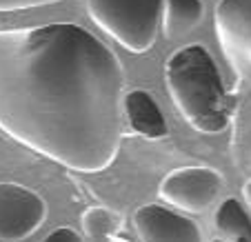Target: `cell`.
<instances>
[{
	"label": "cell",
	"mask_w": 251,
	"mask_h": 242,
	"mask_svg": "<svg viewBox=\"0 0 251 242\" xmlns=\"http://www.w3.org/2000/svg\"><path fill=\"white\" fill-rule=\"evenodd\" d=\"M125 122H129L136 136L147 140H162L169 133L162 109L158 107L156 98L145 89H131L125 94Z\"/></svg>",
	"instance_id": "ba28073f"
},
{
	"label": "cell",
	"mask_w": 251,
	"mask_h": 242,
	"mask_svg": "<svg viewBox=\"0 0 251 242\" xmlns=\"http://www.w3.org/2000/svg\"><path fill=\"white\" fill-rule=\"evenodd\" d=\"M125 69L74 23L0 31V131L78 173L114 165L125 138Z\"/></svg>",
	"instance_id": "6da1fadb"
},
{
	"label": "cell",
	"mask_w": 251,
	"mask_h": 242,
	"mask_svg": "<svg viewBox=\"0 0 251 242\" xmlns=\"http://www.w3.org/2000/svg\"><path fill=\"white\" fill-rule=\"evenodd\" d=\"M43 242H85V238L71 227H58L45 238Z\"/></svg>",
	"instance_id": "4fadbf2b"
},
{
	"label": "cell",
	"mask_w": 251,
	"mask_h": 242,
	"mask_svg": "<svg viewBox=\"0 0 251 242\" xmlns=\"http://www.w3.org/2000/svg\"><path fill=\"white\" fill-rule=\"evenodd\" d=\"M43 195L18 182H0V240L20 242L33 236L47 218Z\"/></svg>",
	"instance_id": "5b68a950"
},
{
	"label": "cell",
	"mask_w": 251,
	"mask_h": 242,
	"mask_svg": "<svg viewBox=\"0 0 251 242\" xmlns=\"http://www.w3.org/2000/svg\"><path fill=\"white\" fill-rule=\"evenodd\" d=\"M140 242H204L202 231L191 218L162 204H142L133 214Z\"/></svg>",
	"instance_id": "8992f818"
},
{
	"label": "cell",
	"mask_w": 251,
	"mask_h": 242,
	"mask_svg": "<svg viewBox=\"0 0 251 242\" xmlns=\"http://www.w3.org/2000/svg\"><path fill=\"white\" fill-rule=\"evenodd\" d=\"M211 242H229V240H227V238H223V236H220V238H213Z\"/></svg>",
	"instance_id": "9a60e30c"
},
{
	"label": "cell",
	"mask_w": 251,
	"mask_h": 242,
	"mask_svg": "<svg viewBox=\"0 0 251 242\" xmlns=\"http://www.w3.org/2000/svg\"><path fill=\"white\" fill-rule=\"evenodd\" d=\"M165 82L171 102L196 131L223 133L229 127L236 102L204 45L176 49L165 62Z\"/></svg>",
	"instance_id": "7a4b0ae2"
},
{
	"label": "cell",
	"mask_w": 251,
	"mask_h": 242,
	"mask_svg": "<svg viewBox=\"0 0 251 242\" xmlns=\"http://www.w3.org/2000/svg\"><path fill=\"white\" fill-rule=\"evenodd\" d=\"M96 27L131 53L153 47L162 24L165 0H87Z\"/></svg>",
	"instance_id": "3957f363"
},
{
	"label": "cell",
	"mask_w": 251,
	"mask_h": 242,
	"mask_svg": "<svg viewBox=\"0 0 251 242\" xmlns=\"http://www.w3.org/2000/svg\"><path fill=\"white\" fill-rule=\"evenodd\" d=\"M213 227L229 242H251V218L236 198H227L218 204Z\"/></svg>",
	"instance_id": "30bf717a"
},
{
	"label": "cell",
	"mask_w": 251,
	"mask_h": 242,
	"mask_svg": "<svg viewBox=\"0 0 251 242\" xmlns=\"http://www.w3.org/2000/svg\"><path fill=\"white\" fill-rule=\"evenodd\" d=\"M204 18L202 0H165L162 31L167 40H176L194 31Z\"/></svg>",
	"instance_id": "9c48e42d"
},
{
	"label": "cell",
	"mask_w": 251,
	"mask_h": 242,
	"mask_svg": "<svg viewBox=\"0 0 251 242\" xmlns=\"http://www.w3.org/2000/svg\"><path fill=\"white\" fill-rule=\"evenodd\" d=\"M242 195H245L247 207L251 209V180H247V182H245V187H242Z\"/></svg>",
	"instance_id": "5bb4252c"
},
{
	"label": "cell",
	"mask_w": 251,
	"mask_h": 242,
	"mask_svg": "<svg viewBox=\"0 0 251 242\" xmlns=\"http://www.w3.org/2000/svg\"><path fill=\"white\" fill-rule=\"evenodd\" d=\"M213 24L227 56L251 65V0H218Z\"/></svg>",
	"instance_id": "52a82bcc"
},
{
	"label": "cell",
	"mask_w": 251,
	"mask_h": 242,
	"mask_svg": "<svg viewBox=\"0 0 251 242\" xmlns=\"http://www.w3.org/2000/svg\"><path fill=\"white\" fill-rule=\"evenodd\" d=\"M80 227L91 242H107L123 229V214L107 207H89L80 216Z\"/></svg>",
	"instance_id": "8fae6325"
},
{
	"label": "cell",
	"mask_w": 251,
	"mask_h": 242,
	"mask_svg": "<svg viewBox=\"0 0 251 242\" xmlns=\"http://www.w3.org/2000/svg\"><path fill=\"white\" fill-rule=\"evenodd\" d=\"M225 189V178L211 167H180L169 171L158 187V195L185 214H204Z\"/></svg>",
	"instance_id": "277c9868"
},
{
	"label": "cell",
	"mask_w": 251,
	"mask_h": 242,
	"mask_svg": "<svg viewBox=\"0 0 251 242\" xmlns=\"http://www.w3.org/2000/svg\"><path fill=\"white\" fill-rule=\"evenodd\" d=\"M60 0H0V11H23V9H33V7H45L53 5Z\"/></svg>",
	"instance_id": "7c38bea8"
}]
</instances>
